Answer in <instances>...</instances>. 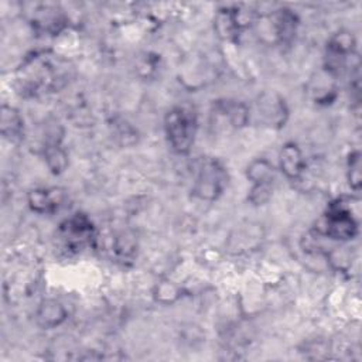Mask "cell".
<instances>
[{
    "label": "cell",
    "instance_id": "obj_1",
    "mask_svg": "<svg viewBox=\"0 0 362 362\" xmlns=\"http://www.w3.org/2000/svg\"><path fill=\"white\" fill-rule=\"evenodd\" d=\"M197 119L187 108H174L166 116V132L168 142L179 153H187L194 142Z\"/></svg>",
    "mask_w": 362,
    "mask_h": 362
},
{
    "label": "cell",
    "instance_id": "obj_2",
    "mask_svg": "<svg viewBox=\"0 0 362 362\" xmlns=\"http://www.w3.org/2000/svg\"><path fill=\"white\" fill-rule=\"evenodd\" d=\"M225 184V172L223 166L215 160H207L200 168L196 180L194 194L203 200H214L218 197Z\"/></svg>",
    "mask_w": 362,
    "mask_h": 362
},
{
    "label": "cell",
    "instance_id": "obj_3",
    "mask_svg": "<svg viewBox=\"0 0 362 362\" xmlns=\"http://www.w3.org/2000/svg\"><path fill=\"white\" fill-rule=\"evenodd\" d=\"M357 223L343 203L332 204L326 215L324 234L332 239H351L357 234Z\"/></svg>",
    "mask_w": 362,
    "mask_h": 362
},
{
    "label": "cell",
    "instance_id": "obj_4",
    "mask_svg": "<svg viewBox=\"0 0 362 362\" xmlns=\"http://www.w3.org/2000/svg\"><path fill=\"white\" fill-rule=\"evenodd\" d=\"M61 234L69 247H81L92 236V225L84 215L77 214L63 225Z\"/></svg>",
    "mask_w": 362,
    "mask_h": 362
},
{
    "label": "cell",
    "instance_id": "obj_5",
    "mask_svg": "<svg viewBox=\"0 0 362 362\" xmlns=\"http://www.w3.org/2000/svg\"><path fill=\"white\" fill-rule=\"evenodd\" d=\"M280 166L289 179H297L303 172V157L296 144H286L280 155Z\"/></svg>",
    "mask_w": 362,
    "mask_h": 362
},
{
    "label": "cell",
    "instance_id": "obj_6",
    "mask_svg": "<svg viewBox=\"0 0 362 362\" xmlns=\"http://www.w3.org/2000/svg\"><path fill=\"white\" fill-rule=\"evenodd\" d=\"M37 319L43 327L52 328L58 326L65 319V310L58 302L48 300L44 302L43 306L40 307L37 313Z\"/></svg>",
    "mask_w": 362,
    "mask_h": 362
},
{
    "label": "cell",
    "instance_id": "obj_7",
    "mask_svg": "<svg viewBox=\"0 0 362 362\" xmlns=\"http://www.w3.org/2000/svg\"><path fill=\"white\" fill-rule=\"evenodd\" d=\"M60 192L54 191V194L50 190H36L32 191L29 197V203L32 208L37 212H53L60 204Z\"/></svg>",
    "mask_w": 362,
    "mask_h": 362
},
{
    "label": "cell",
    "instance_id": "obj_8",
    "mask_svg": "<svg viewBox=\"0 0 362 362\" xmlns=\"http://www.w3.org/2000/svg\"><path fill=\"white\" fill-rule=\"evenodd\" d=\"M273 176V166L267 160H256L248 168V177L255 184H272Z\"/></svg>",
    "mask_w": 362,
    "mask_h": 362
},
{
    "label": "cell",
    "instance_id": "obj_9",
    "mask_svg": "<svg viewBox=\"0 0 362 362\" xmlns=\"http://www.w3.org/2000/svg\"><path fill=\"white\" fill-rule=\"evenodd\" d=\"M21 119L12 108L2 109V132L9 137L19 136L21 132Z\"/></svg>",
    "mask_w": 362,
    "mask_h": 362
},
{
    "label": "cell",
    "instance_id": "obj_10",
    "mask_svg": "<svg viewBox=\"0 0 362 362\" xmlns=\"http://www.w3.org/2000/svg\"><path fill=\"white\" fill-rule=\"evenodd\" d=\"M45 156H47L48 166L52 167V170L54 173H60L64 170L65 164H67V156L58 146H53L50 149H47Z\"/></svg>",
    "mask_w": 362,
    "mask_h": 362
},
{
    "label": "cell",
    "instance_id": "obj_11",
    "mask_svg": "<svg viewBox=\"0 0 362 362\" xmlns=\"http://www.w3.org/2000/svg\"><path fill=\"white\" fill-rule=\"evenodd\" d=\"M350 184L354 190L361 187V159L358 152L350 156Z\"/></svg>",
    "mask_w": 362,
    "mask_h": 362
},
{
    "label": "cell",
    "instance_id": "obj_12",
    "mask_svg": "<svg viewBox=\"0 0 362 362\" xmlns=\"http://www.w3.org/2000/svg\"><path fill=\"white\" fill-rule=\"evenodd\" d=\"M271 196V184H255L251 192V201L253 204H263Z\"/></svg>",
    "mask_w": 362,
    "mask_h": 362
}]
</instances>
